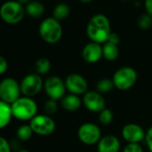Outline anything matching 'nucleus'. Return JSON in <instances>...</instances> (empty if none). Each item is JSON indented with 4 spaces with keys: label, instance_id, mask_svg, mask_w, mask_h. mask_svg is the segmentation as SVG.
Instances as JSON below:
<instances>
[{
    "label": "nucleus",
    "instance_id": "28",
    "mask_svg": "<svg viewBox=\"0 0 152 152\" xmlns=\"http://www.w3.org/2000/svg\"><path fill=\"white\" fill-rule=\"evenodd\" d=\"M0 152H12L8 141L4 137H0Z\"/></svg>",
    "mask_w": 152,
    "mask_h": 152
},
{
    "label": "nucleus",
    "instance_id": "34",
    "mask_svg": "<svg viewBox=\"0 0 152 152\" xmlns=\"http://www.w3.org/2000/svg\"><path fill=\"white\" fill-rule=\"evenodd\" d=\"M81 2H84V3H89V2H92L94 0H80Z\"/></svg>",
    "mask_w": 152,
    "mask_h": 152
},
{
    "label": "nucleus",
    "instance_id": "33",
    "mask_svg": "<svg viewBox=\"0 0 152 152\" xmlns=\"http://www.w3.org/2000/svg\"><path fill=\"white\" fill-rule=\"evenodd\" d=\"M20 4H28V3H30L31 2V0H18Z\"/></svg>",
    "mask_w": 152,
    "mask_h": 152
},
{
    "label": "nucleus",
    "instance_id": "8",
    "mask_svg": "<svg viewBox=\"0 0 152 152\" xmlns=\"http://www.w3.org/2000/svg\"><path fill=\"white\" fill-rule=\"evenodd\" d=\"M44 90L51 99L61 100L66 95L65 82L58 76L53 75L48 77L44 82Z\"/></svg>",
    "mask_w": 152,
    "mask_h": 152
},
{
    "label": "nucleus",
    "instance_id": "5",
    "mask_svg": "<svg viewBox=\"0 0 152 152\" xmlns=\"http://www.w3.org/2000/svg\"><path fill=\"white\" fill-rule=\"evenodd\" d=\"M137 77V73L133 67L124 66L116 71L112 80L115 88L119 90H127L134 86Z\"/></svg>",
    "mask_w": 152,
    "mask_h": 152
},
{
    "label": "nucleus",
    "instance_id": "13",
    "mask_svg": "<svg viewBox=\"0 0 152 152\" xmlns=\"http://www.w3.org/2000/svg\"><path fill=\"white\" fill-rule=\"evenodd\" d=\"M122 137L128 143H140L146 137L144 129L137 124H127L122 129Z\"/></svg>",
    "mask_w": 152,
    "mask_h": 152
},
{
    "label": "nucleus",
    "instance_id": "3",
    "mask_svg": "<svg viewBox=\"0 0 152 152\" xmlns=\"http://www.w3.org/2000/svg\"><path fill=\"white\" fill-rule=\"evenodd\" d=\"M39 35L48 44H55L62 37V27L54 17H48L39 25Z\"/></svg>",
    "mask_w": 152,
    "mask_h": 152
},
{
    "label": "nucleus",
    "instance_id": "11",
    "mask_svg": "<svg viewBox=\"0 0 152 152\" xmlns=\"http://www.w3.org/2000/svg\"><path fill=\"white\" fill-rule=\"evenodd\" d=\"M65 82V85L67 90L71 94L75 95H85L87 92L88 84L86 80L78 73H71L67 76Z\"/></svg>",
    "mask_w": 152,
    "mask_h": 152
},
{
    "label": "nucleus",
    "instance_id": "1",
    "mask_svg": "<svg viewBox=\"0 0 152 152\" xmlns=\"http://www.w3.org/2000/svg\"><path fill=\"white\" fill-rule=\"evenodd\" d=\"M86 33L93 42L99 44L106 43L111 33L109 18L102 13L94 15L87 23Z\"/></svg>",
    "mask_w": 152,
    "mask_h": 152
},
{
    "label": "nucleus",
    "instance_id": "26",
    "mask_svg": "<svg viewBox=\"0 0 152 152\" xmlns=\"http://www.w3.org/2000/svg\"><path fill=\"white\" fill-rule=\"evenodd\" d=\"M57 110H58L57 100L49 99L45 102V115H47V116L54 115L57 112Z\"/></svg>",
    "mask_w": 152,
    "mask_h": 152
},
{
    "label": "nucleus",
    "instance_id": "29",
    "mask_svg": "<svg viewBox=\"0 0 152 152\" xmlns=\"http://www.w3.org/2000/svg\"><path fill=\"white\" fill-rule=\"evenodd\" d=\"M145 142H146L148 149L150 150V151L152 152V126H151L146 132Z\"/></svg>",
    "mask_w": 152,
    "mask_h": 152
},
{
    "label": "nucleus",
    "instance_id": "20",
    "mask_svg": "<svg viewBox=\"0 0 152 152\" xmlns=\"http://www.w3.org/2000/svg\"><path fill=\"white\" fill-rule=\"evenodd\" d=\"M69 13H70V8L69 4L66 3H60L53 9V17L58 21L64 20L69 16Z\"/></svg>",
    "mask_w": 152,
    "mask_h": 152
},
{
    "label": "nucleus",
    "instance_id": "22",
    "mask_svg": "<svg viewBox=\"0 0 152 152\" xmlns=\"http://www.w3.org/2000/svg\"><path fill=\"white\" fill-rule=\"evenodd\" d=\"M33 133H34V132L29 125H20L17 129V132H16V135H17L18 139L22 142H27V141L30 140Z\"/></svg>",
    "mask_w": 152,
    "mask_h": 152
},
{
    "label": "nucleus",
    "instance_id": "25",
    "mask_svg": "<svg viewBox=\"0 0 152 152\" xmlns=\"http://www.w3.org/2000/svg\"><path fill=\"white\" fill-rule=\"evenodd\" d=\"M138 25L142 30H148L152 26V16L149 13L142 14L138 19Z\"/></svg>",
    "mask_w": 152,
    "mask_h": 152
},
{
    "label": "nucleus",
    "instance_id": "27",
    "mask_svg": "<svg viewBox=\"0 0 152 152\" xmlns=\"http://www.w3.org/2000/svg\"><path fill=\"white\" fill-rule=\"evenodd\" d=\"M123 152H144L139 143H128L123 150Z\"/></svg>",
    "mask_w": 152,
    "mask_h": 152
},
{
    "label": "nucleus",
    "instance_id": "2",
    "mask_svg": "<svg viewBox=\"0 0 152 152\" xmlns=\"http://www.w3.org/2000/svg\"><path fill=\"white\" fill-rule=\"evenodd\" d=\"M11 106L13 117L20 121H31L37 113V105L32 98L22 96Z\"/></svg>",
    "mask_w": 152,
    "mask_h": 152
},
{
    "label": "nucleus",
    "instance_id": "24",
    "mask_svg": "<svg viewBox=\"0 0 152 152\" xmlns=\"http://www.w3.org/2000/svg\"><path fill=\"white\" fill-rule=\"evenodd\" d=\"M98 119H99V122L102 125H109L113 121V113H112V111L110 109L106 108L105 109H103L102 112L99 113Z\"/></svg>",
    "mask_w": 152,
    "mask_h": 152
},
{
    "label": "nucleus",
    "instance_id": "15",
    "mask_svg": "<svg viewBox=\"0 0 152 152\" xmlns=\"http://www.w3.org/2000/svg\"><path fill=\"white\" fill-rule=\"evenodd\" d=\"M120 146V141L117 136L105 135L97 144V152H118Z\"/></svg>",
    "mask_w": 152,
    "mask_h": 152
},
{
    "label": "nucleus",
    "instance_id": "9",
    "mask_svg": "<svg viewBox=\"0 0 152 152\" xmlns=\"http://www.w3.org/2000/svg\"><path fill=\"white\" fill-rule=\"evenodd\" d=\"M77 136L82 143L92 146L98 144L102 139V132L97 125L93 123H85L78 128Z\"/></svg>",
    "mask_w": 152,
    "mask_h": 152
},
{
    "label": "nucleus",
    "instance_id": "16",
    "mask_svg": "<svg viewBox=\"0 0 152 152\" xmlns=\"http://www.w3.org/2000/svg\"><path fill=\"white\" fill-rule=\"evenodd\" d=\"M82 102L83 100H81L79 96L69 93L65 95L64 98L61 100V105L65 110L69 112H74L80 108Z\"/></svg>",
    "mask_w": 152,
    "mask_h": 152
},
{
    "label": "nucleus",
    "instance_id": "18",
    "mask_svg": "<svg viewBox=\"0 0 152 152\" xmlns=\"http://www.w3.org/2000/svg\"><path fill=\"white\" fill-rule=\"evenodd\" d=\"M103 57L108 61H115L119 55L118 47L110 42H106L102 46Z\"/></svg>",
    "mask_w": 152,
    "mask_h": 152
},
{
    "label": "nucleus",
    "instance_id": "4",
    "mask_svg": "<svg viewBox=\"0 0 152 152\" xmlns=\"http://www.w3.org/2000/svg\"><path fill=\"white\" fill-rule=\"evenodd\" d=\"M26 13V9L19 1L9 0L4 2L0 9V14L4 22L9 24L20 22Z\"/></svg>",
    "mask_w": 152,
    "mask_h": 152
},
{
    "label": "nucleus",
    "instance_id": "6",
    "mask_svg": "<svg viewBox=\"0 0 152 152\" xmlns=\"http://www.w3.org/2000/svg\"><path fill=\"white\" fill-rule=\"evenodd\" d=\"M21 93L20 86L18 82L12 78L7 77L2 80L0 82V99L7 104L12 105L18 99Z\"/></svg>",
    "mask_w": 152,
    "mask_h": 152
},
{
    "label": "nucleus",
    "instance_id": "32",
    "mask_svg": "<svg viewBox=\"0 0 152 152\" xmlns=\"http://www.w3.org/2000/svg\"><path fill=\"white\" fill-rule=\"evenodd\" d=\"M145 9L147 13L152 16V0H145Z\"/></svg>",
    "mask_w": 152,
    "mask_h": 152
},
{
    "label": "nucleus",
    "instance_id": "14",
    "mask_svg": "<svg viewBox=\"0 0 152 152\" xmlns=\"http://www.w3.org/2000/svg\"><path fill=\"white\" fill-rule=\"evenodd\" d=\"M103 56L102 53V47L101 44L96 42H89L87 43L83 50H82V57L83 59L89 64H94L101 60Z\"/></svg>",
    "mask_w": 152,
    "mask_h": 152
},
{
    "label": "nucleus",
    "instance_id": "17",
    "mask_svg": "<svg viewBox=\"0 0 152 152\" xmlns=\"http://www.w3.org/2000/svg\"><path fill=\"white\" fill-rule=\"evenodd\" d=\"M12 116V106L4 101H0V127L2 129L6 127L10 124Z\"/></svg>",
    "mask_w": 152,
    "mask_h": 152
},
{
    "label": "nucleus",
    "instance_id": "10",
    "mask_svg": "<svg viewBox=\"0 0 152 152\" xmlns=\"http://www.w3.org/2000/svg\"><path fill=\"white\" fill-rule=\"evenodd\" d=\"M34 133L41 136L52 134L56 128L53 119L47 115H37L29 123Z\"/></svg>",
    "mask_w": 152,
    "mask_h": 152
},
{
    "label": "nucleus",
    "instance_id": "35",
    "mask_svg": "<svg viewBox=\"0 0 152 152\" xmlns=\"http://www.w3.org/2000/svg\"><path fill=\"white\" fill-rule=\"evenodd\" d=\"M17 152H29L28 150H24V149H22V150H20L19 151Z\"/></svg>",
    "mask_w": 152,
    "mask_h": 152
},
{
    "label": "nucleus",
    "instance_id": "30",
    "mask_svg": "<svg viewBox=\"0 0 152 152\" xmlns=\"http://www.w3.org/2000/svg\"><path fill=\"white\" fill-rule=\"evenodd\" d=\"M120 40H121V39H120V37H119V35H118V33H116V32H111L107 42H110V43H112V44H115V45L118 46V44L120 43Z\"/></svg>",
    "mask_w": 152,
    "mask_h": 152
},
{
    "label": "nucleus",
    "instance_id": "23",
    "mask_svg": "<svg viewBox=\"0 0 152 152\" xmlns=\"http://www.w3.org/2000/svg\"><path fill=\"white\" fill-rule=\"evenodd\" d=\"M115 87L113 80L110 79V78H103L101 81L98 82L97 85H96V89L97 91L102 93H109L110 92L113 88Z\"/></svg>",
    "mask_w": 152,
    "mask_h": 152
},
{
    "label": "nucleus",
    "instance_id": "21",
    "mask_svg": "<svg viewBox=\"0 0 152 152\" xmlns=\"http://www.w3.org/2000/svg\"><path fill=\"white\" fill-rule=\"evenodd\" d=\"M35 69L37 71V73L39 75L46 74L51 69L50 60L45 57H41L37 59L35 63Z\"/></svg>",
    "mask_w": 152,
    "mask_h": 152
},
{
    "label": "nucleus",
    "instance_id": "7",
    "mask_svg": "<svg viewBox=\"0 0 152 152\" xmlns=\"http://www.w3.org/2000/svg\"><path fill=\"white\" fill-rule=\"evenodd\" d=\"M44 82L41 75L37 73H29L20 82V90L24 97L33 98L37 96L44 88Z\"/></svg>",
    "mask_w": 152,
    "mask_h": 152
},
{
    "label": "nucleus",
    "instance_id": "19",
    "mask_svg": "<svg viewBox=\"0 0 152 152\" xmlns=\"http://www.w3.org/2000/svg\"><path fill=\"white\" fill-rule=\"evenodd\" d=\"M26 13L31 17H40L45 12V6L39 1H31L26 4Z\"/></svg>",
    "mask_w": 152,
    "mask_h": 152
},
{
    "label": "nucleus",
    "instance_id": "31",
    "mask_svg": "<svg viewBox=\"0 0 152 152\" xmlns=\"http://www.w3.org/2000/svg\"><path fill=\"white\" fill-rule=\"evenodd\" d=\"M8 69V63L4 56H0V73L4 74Z\"/></svg>",
    "mask_w": 152,
    "mask_h": 152
},
{
    "label": "nucleus",
    "instance_id": "12",
    "mask_svg": "<svg viewBox=\"0 0 152 152\" xmlns=\"http://www.w3.org/2000/svg\"><path fill=\"white\" fill-rule=\"evenodd\" d=\"M83 104L87 110L94 113H100L106 108L105 99L98 91H87L83 97Z\"/></svg>",
    "mask_w": 152,
    "mask_h": 152
}]
</instances>
